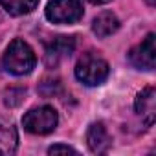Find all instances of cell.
I'll return each instance as SVG.
<instances>
[{
    "label": "cell",
    "mask_w": 156,
    "mask_h": 156,
    "mask_svg": "<svg viewBox=\"0 0 156 156\" xmlns=\"http://www.w3.org/2000/svg\"><path fill=\"white\" fill-rule=\"evenodd\" d=\"M35 62H37L35 51L22 39L11 41L9 46L6 48L4 57H2L4 70L13 73V75H26V73H30L35 68Z\"/></svg>",
    "instance_id": "1"
},
{
    "label": "cell",
    "mask_w": 156,
    "mask_h": 156,
    "mask_svg": "<svg viewBox=\"0 0 156 156\" xmlns=\"http://www.w3.org/2000/svg\"><path fill=\"white\" fill-rule=\"evenodd\" d=\"M110 73V66L108 62L94 53V51H88L85 53L75 64V77L79 79L81 83H85L87 87H98L101 85Z\"/></svg>",
    "instance_id": "2"
},
{
    "label": "cell",
    "mask_w": 156,
    "mask_h": 156,
    "mask_svg": "<svg viewBox=\"0 0 156 156\" xmlns=\"http://www.w3.org/2000/svg\"><path fill=\"white\" fill-rule=\"evenodd\" d=\"M59 123V116L57 110L50 105H42V107H35L31 110H28L22 118V125L28 132L37 134V136H44L55 130Z\"/></svg>",
    "instance_id": "3"
},
{
    "label": "cell",
    "mask_w": 156,
    "mask_h": 156,
    "mask_svg": "<svg viewBox=\"0 0 156 156\" xmlns=\"http://www.w3.org/2000/svg\"><path fill=\"white\" fill-rule=\"evenodd\" d=\"M85 15L81 0H50L46 6V19L53 24H73Z\"/></svg>",
    "instance_id": "4"
},
{
    "label": "cell",
    "mask_w": 156,
    "mask_h": 156,
    "mask_svg": "<svg viewBox=\"0 0 156 156\" xmlns=\"http://www.w3.org/2000/svg\"><path fill=\"white\" fill-rule=\"evenodd\" d=\"M154 33H149L138 46L129 51V61L132 66L140 70H154L156 64V48H154Z\"/></svg>",
    "instance_id": "5"
},
{
    "label": "cell",
    "mask_w": 156,
    "mask_h": 156,
    "mask_svg": "<svg viewBox=\"0 0 156 156\" xmlns=\"http://www.w3.org/2000/svg\"><path fill=\"white\" fill-rule=\"evenodd\" d=\"M75 50V39L73 37H55L48 46H46V64L48 66H57L62 59L70 57Z\"/></svg>",
    "instance_id": "6"
},
{
    "label": "cell",
    "mask_w": 156,
    "mask_h": 156,
    "mask_svg": "<svg viewBox=\"0 0 156 156\" xmlns=\"http://www.w3.org/2000/svg\"><path fill=\"white\" fill-rule=\"evenodd\" d=\"M134 108H136V114L141 118V121L147 127H151L154 123V118H156V92H154V87H147L136 96Z\"/></svg>",
    "instance_id": "7"
},
{
    "label": "cell",
    "mask_w": 156,
    "mask_h": 156,
    "mask_svg": "<svg viewBox=\"0 0 156 156\" xmlns=\"http://www.w3.org/2000/svg\"><path fill=\"white\" fill-rule=\"evenodd\" d=\"M87 143H88L90 151L96 152V154H105V152H108V149H110V145H112V138H110L107 127H105L101 121L92 123V125L88 127V130H87Z\"/></svg>",
    "instance_id": "8"
},
{
    "label": "cell",
    "mask_w": 156,
    "mask_h": 156,
    "mask_svg": "<svg viewBox=\"0 0 156 156\" xmlns=\"http://www.w3.org/2000/svg\"><path fill=\"white\" fill-rule=\"evenodd\" d=\"M19 147V132L13 123L0 119V156L15 154Z\"/></svg>",
    "instance_id": "9"
},
{
    "label": "cell",
    "mask_w": 156,
    "mask_h": 156,
    "mask_svg": "<svg viewBox=\"0 0 156 156\" xmlns=\"http://www.w3.org/2000/svg\"><path fill=\"white\" fill-rule=\"evenodd\" d=\"M92 30L98 37L105 39V37H108L119 30V20L112 11H101L92 22Z\"/></svg>",
    "instance_id": "10"
},
{
    "label": "cell",
    "mask_w": 156,
    "mask_h": 156,
    "mask_svg": "<svg viewBox=\"0 0 156 156\" xmlns=\"http://www.w3.org/2000/svg\"><path fill=\"white\" fill-rule=\"evenodd\" d=\"M0 6H2L9 15L20 17V15L31 13L39 6V0H0Z\"/></svg>",
    "instance_id": "11"
},
{
    "label": "cell",
    "mask_w": 156,
    "mask_h": 156,
    "mask_svg": "<svg viewBox=\"0 0 156 156\" xmlns=\"http://www.w3.org/2000/svg\"><path fill=\"white\" fill-rule=\"evenodd\" d=\"M24 94H26L24 88H9V90L6 92V105H8V107H17V105L22 101Z\"/></svg>",
    "instance_id": "12"
},
{
    "label": "cell",
    "mask_w": 156,
    "mask_h": 156,
    "mask_svg": "<svg viewBox=\"0 0 156 156\" xmlns=\"http://www.w3.org/2000/svg\"><path fill=\"white\" fill-rule=\"evenodd\" d=\"M48 154H77V151H75L73 147H70V145H61V143H57V145H51V147L48 149Z\"/></svg>",
    "instance_id": "13"
},
{
    "label": "cell",
    "mask_w": 156,
    "mask_h": 156,
    "mask_svg": "<svg viewBox=\"0 0 156 156\" xmlns=\"http://www.w3.org/2000/svg\"><path fill=\"white\" fill-rule=\"evenodd\" d=\"M90 4H96V6H101V4H108L110 0H88Z\"/></svg>",
    "instance_id": "14"
},
{
    "label": "cell",
    "mask_w": 156,
    "mask_h": 156,
    "mask_svg": "<svg viewBox=\"0 0 156 156\" xmlns=\"http://www.w3.org/2000/svg\"><path fill=\"white\" fill-rule=\"evenodd\" d=\"M147 4H149V6L152 8V6H156V0H147Z\"/></svg>",
    "instance_id": "15"
}]
</instances>
